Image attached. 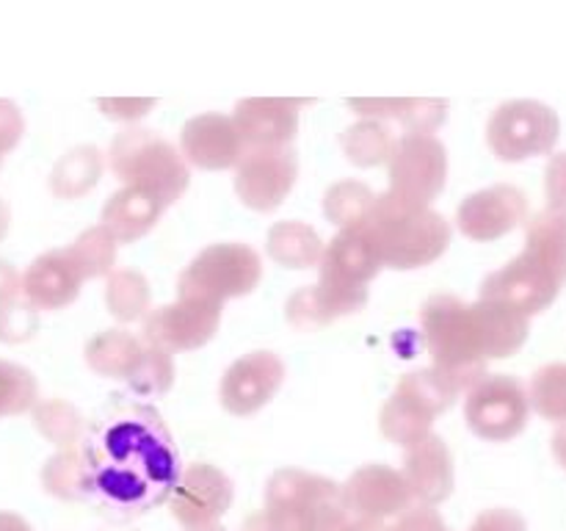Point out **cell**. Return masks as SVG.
Wrapping results in <instances>:
<instances>
[{"instance_id":"obj_1","label":"cell","mask_w":566,"mask_h":531,"mask_svg":"<svg viewBox=\"0 0 566 531\" xmlns=\"http://www.w3.org/2000/svg\"><path fill=\"white\" fill-rule=\"evenodd\" d=\"M81 454L86 501L114 523L136 520L169 501L182 473L164 415L130 398H119L94 418Z\"/></svg>"},{"instance_id":"obj_2","label":"cell","mask_w":566,"mask_h":531,"mask_svg":"<svg viewBox=\"0 0 566 531\" xmlns=\"http://www.w3.org/2000/svg\"><path fill=\"white\" fill-rule=\"evenodd\" d=\"M566 285V208L547 205L528 219L525 249L481 282L484 299H497L531 315L542 313Z\"/></svg>"},{"instance_id":"obj_3","label":"cell","mask_w":566,"mask_h":531,"mask_svg":"<svg viewBox=\"0 0 566 531\" xmlns=\"http://www.w3.org/2000/svg\"><path fill=\"white\" fill-rule=\"evenodd\" d=\"M379 247L385 269H426L451 247V221L431 205L409 202L390 188L376 194L370 216L363 221Z\"/></svg>"},{"instance_id":"obj_4","label":"cell","mask_w":566,"mask_h":531,"mask_svg":"<svg viewBox=\"0 0 566 531\" xmlns=\"http://www.w3.org/2000/svg\"><path fill=\"white\" fill-rule=\"evenodd\" d=\"M420 330L431 365L451 379L459 393H468L486 376L490 360L484 357L470 319V302L451 293H437L420 310Z\"/></svg>"},{"instance_id":"obj_5","label":"cell","mask_w":566,"mask_h":531,"mask_svg":"<svg viewBox=\"0 0 566 531\" xmlns=\"http://www.w3.org/2000/svg\"><path fill=\"white\" fill-rule=\"evenodd\" d=\"M108 166L122 186L147 188L166 205L182 199L191 183V164L180 147L149 127L127 125L125 131L116 133L108 147Z\"/></svg>"},{"instance_id":"obj_6","label":"cell","mask_w":566,"mask_h":531,"mask_svg":"<svg viewBox=\"0 0 566 531\" xmlns=\"http://www.w3.org/2000/svg\"><path fill=\"white\" fill-rule=\"evenodd\" d=\"M263 280V258L241 241L205 247L177 280V296H199L213 302L249 296Z\"/></svg>"},{"instance_id":"obj_7","label":"cell","mask_w":566,"mask_h":531,"mask_svg":"<svg viewBox=\"0 0 566 531\" xmlns=\"http://www.w3.org/2000/svg\"><path fill=\"white\" fill-rule=\"evenodd\" d=\"M562 136V119L539 100H509L486 122V144L503 164L551 155Z\"/></svg>"},{"instance_id":"obj_8","label":"cell","mask_w":566,"mask_h":531,"mask_svg":"<svg viewBox=\"0 0 566 531\" xmlns=\"http://www.w3.org/2000/svg\"><path fill=\"white\" fill-rule=\"evenodd\" d=\"M531 413L528 387L512 374H486L464 393V420L486 442H509L523 435Z\"/></svg>"},{"instance_id":"obj_9","label":"cell","mask_w":566,"mask_h":531,"mask_svg":"<svg viewBox=\"0 0 566 531\" xmlns=\"http://www.w3.org/2000/svg\"><path fill=\"white\" fill-rule=\"evenodd\" d=\"M390 191L409 202L431 205L448 183V149L437 136L401 133L387 164Z\"/></svg>"},{"instance_id":"obj_10","label":"cell","mask_w":566,"mask_h":531,"mask_svg":"<svg viewBox=\"0 0 566 531\" xmlns=\"http://www.w3.org/2000/svg\"><path fill=\"white\" fill-rule=\"evenodd\" d=\"M224 304L213 299L177 296L175 302L155 308L142 321V341L169 352H193L216 337Z\"/></svg>"},{"instance_id":"obj_11","label":"cell","mask_w":566,"mask_h":531,"mask_svg":"<svg viewBox=\"0 0 566 531\" xmlns=\"http://www.w3.org/2000/svg\"><path fill=\"white\" fill-rule=\"evenodd\" d=\"M296 177L298 155L293 147L247 149L241 164L232 169V188L249 210L271 214L293 191Z\"/></svg>"},{"instance_id":"obj_12","label":"cell","mask_w":566,"mask_h":531,"mask_svg":"<svg viewBox=\"0 0 566 531\" xmlns=\"http://www.w3.org/2000/svg\"><path fill=\"white\" fill-rule=\"evenodd\" d=\"M285 374L287 371L280 354L269 352V348L241 354L219 382L221 407L238 418L260 413L280 393Z\"/></svg>"},{"instance_id":"obj_13","label":"cell","mask_w":566,"mask_h":531,"mask_svg":"<svg viewBox=\"0 0 566 531\" xmlns=\"http://www.w3.org/2000/svg\"><path fill=\"white\" fill-rule=\"evenodd\" d=\"M528 219V197L512 183L479 188L457 208V227L464 238L479 243L497 241Z\"/></svg>"},{"instance_id":"obj_14","label":"cell","mask_w":566,"mask_h":531,"mask_svg":"<svg viewBox=\"0 0 566 531\" xmlns=\"http://www.w3.org/2000/svg\"><path fill=\"white\" fill-rule=\"evenodd\" d=\"M235 498L232 479L210 462H193L182 468L180 481L171 492V514L182 529L216 523L227 514Z\"/></svg>"},{"instance_id":"obj_15","label":"cell","mask_w":566,"mask_h":531,"mask_svg":"<svg viewBox=\"0 0 566 531\" xmlns=\"http://www.w3.org/2000/svg\"><path fill=\"white\" fill-rule=\"evenodd\" d=\"M180 153L197 169L224 171L241 164V158L247 155V142H243L232 114L205 111L182 125Z\"/></svg>"},{"instance_id":"obj_16","label":"cell","mask_w":566,"mask_h":531,"mask_svg":"<svg viewBox=\"0 0 566 531\" xmlns=\"http://www.w3.org/2000/svg\"><path fill=\"white\" fill-rule=\"evenodd\" d=\"M340 501L354 518H398L415 503L401 470L390 465H363L340 485Z\"/></svg>"},{"instance_id":"obj_17","label":"cell","mask_w":566,"mask_h":531,"mask_svg":"<svg viewBox=\"0 0 566 531\" xmlns=\"http://www.w3.org/2000/svg\"><path fill=\"white\" fill-rule=\"evenodd\" d=\"M385 269L379 247L365 225L343 227L337 236L326 243L324 258L318 263V280L332 285L368 288Z\"/></svg>"},{"instance_id":"obj_18","label":"cell","mask_w":566,"mask_h":531,"mask_svg":"<svg viewBox=\"0 0 566 531\" xmlns=\"http://www.w3.org/2000/svg\"><path fill=\"white\" fill-rule=\"evenodd\" d=\"M83 282L86 277L81 274L70 249H48L22 271V296L36 304L42 313H55L70 308L81 296Z\"/></svg>"},{"instance_id":"obj_19","label":"cell","mask_w":566,"mask_h":531,"mask_svg":"<svg viewBox=\"0 0 566 531\" xmlns=\"http://www.w3.org/2000/svg\"><path fill=\"white\" fill-rule=\"evenodd\" d=\"M298 100L247 97L235 105L232 119L247 149L291 147L298 133Z\"/></svg>"},{"instance_id":"obj_20","label":"cell","mask_w":566,"mask_h":531,"mask_svg":"<svg viewBox=\"0 0 566 531\" xmlns=\"http://www.w3.org/2000/svg\"><path fill=\"white\" fill-rule=\"evenodd\" d=\"M401 473L407 479L415 503H431V507H437V503H442L451 496L453 485H457L451 448L434 431L407 448Z\"/></svg>"},{"instance_id":"obj_21","label":"cell","mask_w":566,"mask_h":531,"mask_svg":"<svg viewBox=\"0 0 566 531\" xmlns=\"http://www.w3.org/2000/svg\"><path fill=\"white\" fill-rule=\"evenodd\" d=\"M470 319H473L479 346L486 360H503L517 354L531 335V319L497 299L479 296L470 302Z\"/></svg>"},{"instance_id":"obj_22","label":"cell","mask_w":566,"mask_h":531,"mask_svg":"<svg viewBox=\"0 0 566 531\" xmlns=\"http://www.w3.org/2000/svg\"><path fill=\"white\" fill-rule=\"evenodd\" d=\"M169 205L142 186H122L99 210V225L108 227L119 243H136L158 227Z\"/></svg>"},{"instance_id":"obj_23","label":"cell","mask_w":566,"mask_h":531,"mask_svg":"<svg viewBox=\"0 0 566 531\" xmlns=\"http://www.w3.org/2000/svg\"><path fill=\"white\" fill-rule=\"evenodd\" d=\"M105 166H108V155L103 149L94 144H77V147L66 149L50 169V194L64 202H75L97 188L105 175Z\"/></svg>"},{"instance_id":"obj_24","label":"cell","mask_w":566,"mask_h":531,"mask_svg":"<svg viewBox=\"0 0 566 531\" xmlns=\"http://www.w3.org/2000/svg\"><path fill=\"white\" fill-rule=\"evenodd\" d=\"M326 241L318 236L313 225L298 219L276 221L265 238V252L282 269L304 271L318 269L321 258H324Z\"/></svg>"},{"instance_id":"obj_25","label":"cell","mask_w":566,"mask_h":531,"mask_svg":"<svg viewBox=\"0 0 566 531\" xmlns=\"http://www.w3.org/2000/svg\"><path fill=\"white\" fill-rule=\"evenodd\" d=\"M144 354L142 335H133L127 330H103L86 343L83 357L86 365L103 379H127L136 371L138 360Z\"/></svg>"},{"instance_id":"obj_26","label":"cell","mask_w":566,"mask_h":531,"mask_svg":"<svg viewBox=\"0 0 566 531\" xmlns=\"http://www.w3.org/2000/svg\"><path fill=\"white\" fill-rule=\"evenodd\" d=\"M340 496V485L298 468H280L265 485V507H315Z\"/></svg>"},{"instance_id":"obj_27","label":"cell","mask_w":566,"mask_h":531,"mask_svg":"<svg viewBox=\"0 0 566 531\" xmlns=\"http://www.w3.org/2000/svg\"><path fill=\"white\" fill-rule=\"evenodd\" d=\"M434 418L437 415L431 413L426 404H420L412 393L396 387V393H392V396L387 398L385 407H381L379 426L381 435H385L387 440L396 442V446L401 448H409L431 435Z\"/></svg>"},{"instance_id":"obj_28","label":"cell","mask_w":566,"mask_h":531,"mask_svg":"<svg viewBox=\"0 0 566 531\" xmlns=\"http://www.w3.org/2000/svg\"><path fill=\"white\" fill-rule=\"evenodd\" d=\"M396 142L398 136L387 122L363 119V116L354 125H348L340 136L343 155H346L348 164L359 166V169H376V166L390 164Z\"/></svg>"},{"instance_id":"obj_29","label":"cell","mask_w":566,"mask_h":531,"mask_svg":"<svg viewBox=\"0 0 566 531\" xmlns=\"http://www.w3.org/2000/svg\"><path fill=\"white\" fill-rule=\"evenodd\" d=\"M105 308L119 324L144 321L153 310V288L147 277L136 269H114L105 277Z\"/></svg>"},{"instance_id":"obj_30","label":"cell","mask_w":566,"mask_h":531,"mask_svg":"<svg viewBox=\"0 0 566 531\" xmlns=\"http://www.w3.org/2000/svg\"><path fill=\"white\" fill-rule=\"evenodd\" d=\"M31 420L39 435L55 448H81L86 437V418L66 398H39L31 409Z\"/></svg>"},{"instance_id":"obj_31","label":"cell","mask_w":566,"mask_h":531,"mask_svg":"<svg viewBox=\"0 0 566 531\" xmlns=\"http://www.w3.org/2000/svg\"><path fill=\"white\" fill-rule=\"evenodd\" d=\"M42 487L59 501H86V465L81 448H59L42 465Z\"/></svg>"},{"instance_id":"obj_32","label":"cell","mask_w":566,"mask_h":531,"mask_svg":"<svg viewBox=\"0 0 566 531\" xmlns=\"http://www.w3.org/2000/svg\"><path fill=\"white\" fill-rule=\"evenodd\" d=\"M70 254L75 258L81 274L88 280H105L116 269V254H119V241L111 236L108 227L94 225L86 227L75 241L70 243Z\"/></svg>"},{"instance_id":"obj_33","label":"cell","mask_w":566,"mask_h":531,"mask_svg":"<svg viewBox=\"0 0 566 531\" xmlns=\"http://www.w3.org/2000/svg\"><path fill=\"white\" fill-rule=\"evenodd\" d=\"M376 202L374 188L365 186L363 180H337L324 191V216L343 230V227L363 225L370 216Z\"/></svg>"},{"instance_id":"obj_34","label":"cell","mask_w":566,"mask_h":531,"mask_svg":"<svg viewBox=\"0 0 566 531\" xmlns=\"http://www.w3.org/2000/svg\"><path fill=\"white\" fill-rule=\"evenodd\" d=\"M177 365L175 352L155 343H144V354L138 360L136 371L127 376V387L142 398H160L175 387Z\"/></svg>"},{"instance_id":"obj_35","label":"cell","mask_w":566,"mask_h":531,"mask_svg":"<svg viewBox=\"0 0 566 531\" xmlns=\"http://www.w3.org/2000/svg\"><path fill=\"white\" fill-rule=\"evenodd\" d=\"M528 398L536 415L553 424L566 420V363H547L534 371L528 382Z\"/></svg>"},{"instance_id":"obj_36","label":"cell","mask_w":566,"mask_h":531,"mask_svg":"<svg viewBox=\"0 0 566 531\" xmlns=\"http://www.w3.org/2000/svg\"><path fill=\"white\" fill-rule=\"evenodd\" d=\"M39 402V382L25 365L0 360V418L31 413Z\"/></svg>"},{"instance_id":"obj_37","label":"cell","mask_w":566,"mask_h":531,"mask_svg":"<svg viewBox=\"0 0 566 531\" xmlns=\"http://www.w3.org/2000/svg\"><path fill=\"white\" fill-rule=\"evenodd\" d=\"M398 387L407 393H412V396L418 398L420 404H426V407H429L434 415L446 413V409L451 407L459 396H462V393L451 385V379H448L446 374H440L434 365H429V368L409 371V374L398 382Z\"/></svg>"},{"instance_id":"obj_38","label":"cell","mask_w":566,"mask_h":531,"mask_svg":"<svg viewBox=\"0 0 566 531\" xmlns=\"http://www.w3.org/2000/svg\"><path fill=\"white\" fill-rule=\"evenodd\" d=\"M39 313L42 310L28 302L22 293L9 302H0V343L20 346V343L31 341L39 332Z\"/></svg>"},{"instance_id":"obj_39","label":"cell","mask_w":566,"mask_h":531,"mask_svg":"<svg viewBox=\"0 0 566 531\" xmlns=\"http://www.w3.org/2000/svg\"><path fill=\"white\" fill-rule=\"evenodd\" d=\"M285 319L293 330L298 332H315L321 326H329L332 319L326 315L324 302L318 296V288L304 285L296 293H291L285 304Z\"/></svg>"},{"instance_id":"obj_40","label":"cell","mask_w":566,"mask_h":531,"mask_svg":"<svg viewBox=\"0 0 566 531\" xmlns=\"http://www.w3.org/2000/svg\"><path fill=\"white\" fill-rule=\"evenodd\" d=\"M448 119V100H434V97H420L409 100L407 108H403L401 125L403 133H423V136H434Z\"/></svg>"},{"instance_id":"obj_41","label":"cell","mask_w":566,"mask_h":531,"mask_svg":"<svg viewBox=\"0 0 566 531\" xmlns=\"http://www.w3.org/2000/svg\"><path fill=\"white\" fill-rule=\"evenodd\" d=\"M409 97H354L348 100V108L363 119H379V122H398L403 108H407Z\"/></svg>"},{"instance_id":"obj_42","label":"cell","mask_w":566,"mask_h":531,"mask_svg":"<svg viewBox=\"0 0 566 531\" xmlns=\"http://www.w3.org/2000/svg\"><path fill=\"white\" fill-rule=\"evenodd\" d=\"M97 108L103 111V116H108V119L114 122H122V125H136L138 119H144V116L149 114V111L155 108V100L149 97H108V100H97Z\"/></svg>"},{"instance_id":"obj_43","label":"cell","mask_w":566,"mask_h":531,"mask_svg":"<svg viewBox=\"0 0 566 531\" xmlns=\"http://www.w3.org/2000/svg\"><path fill=\"white\" fill-rule=\"evenodd\" d=\"M390 531H448V525L437 507H431V503H412V507L398 514Z\"/></svg>"},{"instance_id":"obj_44","label":"cell","mask_w":566,"mask_h":531,"mask_svg":"<svg viewBox=\"0 0 566 531\" xmlns=\"http://www.w3.org/2000/svg\"><path fill=\"white\" fill-rule=\"evenodd\" d=\"M25 136V116L11 100H0V166L3 158L22 142Z\"/></svg>"},{"instance_id":"obj_45","label":"cell","mask_w":566,"mask_h":531,"mask_svg":"<svg viewBox=\"0 0 566 531\" xmlns=\"http://www.w3.org/2000/svg\"><path fill=\"white\" fill-rule=\"evenodd\" d=\"M271 531H313V507H265Z\"/></svg>"},{"instance_id":"obj_46","label":"cell","mask_w":566,"mask_h":531,"mask_svg":"<svg viewBox=\"0 0 566 531\" xmlns=\"http://www.w3.org/2000/svg\"><path fill=\"white\" fill-rule=\"evenodd\" d=\"M352 518L354 514L348 512L340 496L329 498V501H321L313 507V531H346Z\"/></svg>"},{"instance_id":"obj_47","label":"cell","mask_w":566,"mask_h":531,"mask_svg":"<svg viewBox=\"0 0 566 531\" xmlns=\"http://www.w3.org/2000/svg\"><path fill=\"white\" fill-rule=\"evenodd\" d=\"M470 531H528V523H525L523 514H517L514 509L495 507L481 512Z\"/></svg>"},{"instance_id":"obj_48","label":"cell","mask_w":566,"mask_h":531,"mask_svg":"<svg viewBox=\"0 0 566 531\" xmlns=\"http://www.w3.org/2000/svg\"><path fill=\"white\" fill-rule=\"evenodd\" d=\"M545 194L547 205L566 208V153L553 155L545 169Z\"/></svg>"},{"instance_id":"obj_49","label":"cell","mask_w":566,"mask_h":531,"mask_svg":"<svg viewBox=\"0 0 566 531\" xmlns=\"http://www.w3.org/2000/svg\"><path fill=\"white\" fill-rule=\"evenodd\" d=\"M20 293H22V274L17 271L14 263L0 258V302H9V299L20 296Z\"/></svg>"},{"instance_id":"obj_50","label":"cell","mask_w":566,"mask_h":531,"mask_svg":"<svg viewBox=\"0 0 566 531\" xmlns=\"http://www.w3.org/2000/svg\"><path fill=\"white\" fill-rule=\"evenodd\" d=\"M551 446H553V457H556V462L566 470V420H564V424H558V429H556V435H553Z\"/></svg>"},{"instance_id":"obj_51","label":"cell","mask_w":566,"mask_h":531,"mask_svg":"<svg viewBox=\"0 0 566 531\" xmlns=\"http://www.w3.org/2000/svg\"><path fill=\"white\" fill-rule=\"evenodd\" d=\"M0 531H33L25 518L14 512H0Z\"/></svg>"},{"instance_id":"obj_52","label":"cell","mask_w":566,"mask_h":531,"mask_svg":"<svg viewBox=\"0 0 566 531\" xmlns=\"http://www.w3.org/2000/svg\"><path fill=\"white\" fill-rule=\"evenodd\" d=\"M346 531H390V525H385V520L376 518H352Z\"/></svg>"},{"instance_id":"obj_53","label":"cell","mask_w":566,"mask_h":531,"mask_svg":"<svg viewBox=\"0 0 566 531\" xmlns=\"http://www.w3.org/2000/svg\"><path fill=\"white\" fill-rule=\"evenodd\" d=\"M241 531H271V525H269V514H265V509H263V512L249 514V518L243 520Z\"/></svg>"},{"instance_id":"obj_54","label":"cell","mask_w":566,"mask_h":531,"mask_svg":"<svg viewBox=\"0 0 566 531\" xmlns=\"http://www.w3.org/2000/svg\"><path fill=\"white\" fill-rule=\"evenodd\" d=\"M9 230H11V208L6 205V199L0 197V241L9 236Z\"/></svg>"},{"instance_id":"obj_55","label":"cell","mask_w":566,"mask_h":531,"mask_svg":"<svg viewBox=\"0 0 566 531\" xmlns=\"http://www.w3.org/2000/svg\"><path fill=\"white\" fill-rule=\"evenodd\" d=\"M186 531H227L224 525L219 523V520H216V523H202V525H191V529H186Z\"/></svg>"}]
</instances>
